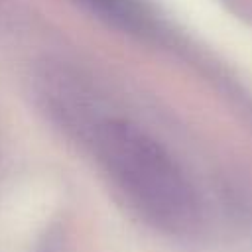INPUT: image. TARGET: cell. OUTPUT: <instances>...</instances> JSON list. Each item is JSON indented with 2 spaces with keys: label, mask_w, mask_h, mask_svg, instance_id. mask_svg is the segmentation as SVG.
Masks as SVG:
<instances>
[{
  "label": "cell",
  "mask_w": 252,
  "mask_h": 252,
  "mask_svg": "<svg viewBox=\"0 0 252 252\" xmlns=\"http://www.w3.org/2000/svg\"><path fill=\"white\" fill-rule=\"evenodd\" d=\"M94 158L128 207L150 226L187 234L199 222L197 197L163 148L132 122H96L91 134Z\"/></svg>",
  "instance_id": "obj_1"
}]
</instances>
